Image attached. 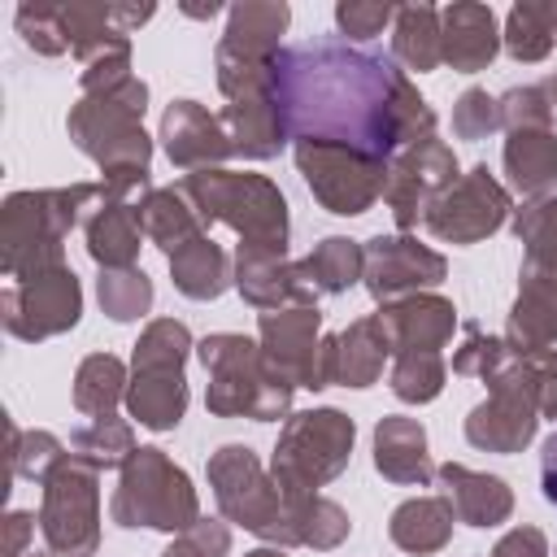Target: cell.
<instances>
[{
  "label": "cell",
  "instance_id": "obj_1",
  "mask_svg": "<svg viewBox=\"0 0 557 557\" xmlns=\"http://www.w3.org/2000/svg\"><path fill=\"white\" fill-rule=\"evenodd\" d=\"M270 100L287 139L348 148L383 165L435 135V113L396 57L348 39L278 48L270 65Z\"/></svg>",
  "mask_w": 557,
  "mask_h": 557
},
{
  "label": "cell",
  "instance_id": "obj_2",
  "mask_svg": "<svg viewBox=\"0 0 557 557\" xmlns=\"http://www.w3.org/2000/svg\"><path fill=\"white\" fill-rule=\"evenodd\" d=\"M144 100H148V87L131 74L126 83L117 87H104V91H87L74 109H70V139L104 170V191L113 200H126L131 191L148 187V157H152V144L139 126L144 117Z\"/></svg>",
  "mask_w": 557,
  "mask_h": 557
},
{
  "label": "cell",
  "instance_id": "obj_3",
  "mask_svg": "<svg viewBox=\"0 0 557 557\" xmlns=\"http://www.w3.org/2000/svg\"><path fill=\"white\" fill-rule=\"evenodd\" d=\"M178 191L196 209L200 226L226 222L239 231V257L283 261L287 252V205L283 191L261 174H231V170H196L183 174Z\"/></svg>",
  "mask_w": 557,
  "mask_h": 557
},
{
  "label": "cell",
  "instance_id": "obj_4",
  "mask_svg": "<svg viewBox=\"0 0 557 557\" xmlns=\"http://www.w3.org/2000/svg\"><path fill=\"white\" fill-rule=\"evenodd\" d=\"M100 200H113L104 183H74L57 191H17L4 200L0 218V265L4 274L30 278L61 265V239L83 218V209H96Z\"/></svg>",
  "mask_w": 557,
  "mask_h": 557
},
{
  "label": "cell",
  "instance_id": "obj_5",
  "mask_svg": "<svg viewBox=\"0 0 557 557\" xmlns=\"http://www.w3.org/2000/svg\"><path fill=\"white\" fill-rule=\"evenodd\" d=\"M200 361L209 370V409L222 418H257V422H274L287 413L292 405V383L278 379L265 357L261 344L244 339V335H209L200 344Z\"/></svg>",
  "mask_w": 557,
  "mask_h": 557
},
{
  "label": "cell",
  "instance_id": "obj_6",
  "mask_svg": "<svg viewBox=\"0 0 557 557\" xmlns=\"http://www.w3.org/2000/svg\"><path fill=\"white\" fill-rule=\"evenodd\" d=\"M348 453H352V418H344L339 409L296 413L278 435L270 474L287 496V505H296L309 500L313 487L335 479L348 466Z\"/></svg>",
  "mask_w": 557,
  "mask_h": 557
},
{
  "label": "cell",
  "instance_id": "obj_7",
  "mask_svg": "<svg viewBox=\"0 0 557 557\" xmlns=\"http://www.w3.org/2000/svg\"><path fill=\"white\" fill-rule=\"evenodd\" d=\"M113 522L152 527V531H187L191 522H200L196 492L187 474L161 448H139L122 466V483L113 492Z\"/></svg>",
  "mask_w": 557,
  "mask_h": 557
},
{
  "label": "cell",
  "instance_id": "obj_8",
  "mask_svg": "<svg viewBox=\"0 0 557 557\" xmlns=\"http://www.w3.org/2000/svg\"><path fill=\"white\" fill-rule=\"evenodd\" d=\"M209 483H213V496H218V509L248 527L252 535L261 540H274V544H296L292 540V505L287 496L278 492L274 474L261 470V461L252 457V448L244 444H226L213 453L209 461Z\"/></svg>",
  "mask_w": 557,
  "mask_h": 557
},
{
  "label": "cell",
  "instance_id": "obj_9",
  "mask_svg": "<svg viewBox=\"0 0 557 557\" xmlns=\"http://www.w3.org/2000/svg\"><path fill=\"white\" fill-rule=\"evenodd\" d=\"M540 370L544 366H531L513 352V361L492 374V396L483 405L470 409L466 418V440L474 448H487V453H518L531 435H535V422H540Z\"/></svg>",
  "mask_w": 557,
  "mask_h": 557
},
{
  "label": "cell",
  "instance_id": "obj_10",
  "mask_svg": "<svg viewBox=\"0 0 557 557\" xmlns=\"http://www.w3.org/2000/svg\"><path fill=\"white\" fill-rule=\"evenodd\" d=\"M100 492H96V466L78 461L74 453L57 466V474L44 483V509L39 527L52 557H91L100 544Z\"/></svg>",
  "mask_w": 557,
  "mask_h": 557
},
{
  "label": "cell",
  "instance_id": "obj_11",
  "mask_svg": "<svg viewBox=\"0 0 557 557\" xmlns=\"http://www.w3.org/2000/svg\"><path fill=\"white\" fill-rule=\"evenodd\" d=\"M318 305L261 313V357L292 387H331V335H318Z\"/></svg>",
  "mask_w": 557,
  "mask_h": 557
},
{
  "label": "cell",
  "instance_id": "obj_12",
  "mask_svg": "<svg viewBox=\"0 0 557 557\" xmlns=\"http://www.w3.org/2000/svg\"><path fill=\"white\" fill-rule=\"evenodd\" d=\"M296 165L309 183V191L331 209V213H366L387 183V165L370 161L348 148H326V144H296Z\"/></svg>",
  "mask_w": 557,
  "mask_h": 557
},
{
  "label": "cell",
  "instance_id": "obj_13",
  "mask_svg": "<svg viewBox=\"0 0 557 557\" xmlns=\"http://www.w3.org/2000/svg\"><path fill=\"white\" fill-rule=\"evenodd\" d=\"M0 309H4L9 335H17V339H48V335H61V331H70L78 322L83 292H78L74 270L57 265V270H44V274L9 283L4 296H0Z\"/></svg>",
  "mask_w": 557,
  "mask_h": 557
},
{
  "label": "cell",
  "instance_id": "obj_14",
  "mask_svg": "<svg viewBox=\"0 0 557 557\" xmlns=\"http://www.w3.org/2000/svg\"><path fill=\"white\" fill-rule=\"evenodd\" d=\"M457 178H461L457 174V157L435 135H426V139L409 144L405 152H396L392 165H387V183H383V200L392 205L396 226L409 231L431 209V200L444 196Z\"/></svg>",
  "mask_w": 557,
  "mask_h": 557
},
{
  "label": "cell",
  "instance_id": "obj_15",
  "mask_svg": "<svg viewBox=\"0 0 557 557\" xmlns=\"http://www.w3.org/2000/svg\"><path fill=\"white\" fill-rule=\"evenodd\" d=\"M505 213H509L505 187L487 174V165H474L444 196L431 200L422 222L431 226V235H440L448 244H479L483 235H492L505 222Z\"/></svg>",
  "mask_w": 557,
  "mask_h": 557
},
{
  "label": "cell",
  "instance_id": "obj_16",
  "mask_svg": "<svg viewBox=\"0 0 557 557\" xmlns=\"http://www.w3.org/2000/svg\"><path fill=\"white\" fill-rule=\"evenodd\" d=\"M361 278L379 305H396L405 296H418V287H435L444 278V257L409 235H379L366 244Z\"/></svg>",
  "mask_w": 557,
  "mask_h": 557
},
{
  "label": "cell",
  "instance_id": "obj_17",
  "mask_svg": "<svg viewBox=\"0 0 557 557\" xmlns=\"http://www.w3.org/2000/svg\"><path fill=\"white\" fill-rule=\"evenodd\" d=\"M505 344L531 366H557V278L522 265Z\"/></svg>",
  "mask_w": 557,
  "mask_h": 557
},
{
  "label": "cell",
  "instance_id": "obj_18",
  "mask_svg": "<svg viewBox=\"0 0 557 557\" xmlns=\"http://www.w3.org/2000/svg\"><path fill=\"white\" fill-rule=\"evenodd\" d=\"M161 139H165V157L178 165V170H209L213 161L222 157H235L231 152V139L222 131V117L200 109L196 100H174L161 117Z\"/></svg>",
  "mask_w": 557,
  "mask_h": 557
},
{
  "label": "cell",
  "instance_id": "obj_19",
  "mask_svg": "<svg viewBox=\"0 0 557 557\" xmlns=\"http://www.w3.org/2000/svg\"><path fill=\"white\" fill-rule=\"evenodd\" d=\"M379 322L387 331L392 357L400 352H440L457 326V309L440 296H405L396 305L379 309Z\"/></svg>",
  "mask_w": 557,
  "mask_h": 557
},
{
  "label": "cell",
  "instance_id": "obj_20",
  "mask_svg": "<svg viewBox=\"0 0 557 557\" xmlns=\"http://www.w3.org/2000/svg\"><path fill=\"white\" fill-rule=\"evenodd\" d=\"M440 52L461 74L483 70L496 57V13L487 4H448L440 13Z\"/></svg>",
  "mask_w": 557,
  "mask_h": 557
},
{
  "label": "cell",
  "instance_id": "obj_21",
  "mask_svg": "<svg viewBox=\"0 0 557 557\" xmlns=\"http://www.w3.org/2000/svg\"><path fill=\"white\" fill-rule=\"evenodd\" d=\"M235 283L257 309H296V305H318V287L309 283L305 265L287 261H257V257H235Z\"/></svg>",
  "mask_w": 557,
  "mask_h": 557
},
{
  "label": "cell",
  "instance_id": "obj_22",
  "mask_svg": "<svg viewBox=\"0 0 557 557\" xmlns=\"http://www.w3.org/2000/svg\"><path fill=\"white\" fill-rule=\"evenodd\" d=\"M387 357H392L387 331H383L379 313H370V318L352 322L344 335H331V383L370 387Z\"/></svg>",
  "mask_w": 557,
  "mask_h": 557
},
{
  "label": "cell",
  "instance_id": "obj_23",
  "mask_svg": "<svg viewBox=\"0 0 557 557\" xmlns=\"http://www.w3.org/2000/svg\"><path fill=\"white\" fill-rule=\"evenodd\" d=\"M435 474L444 483V500L453 505V513L461 522H470V527H496V522L509 518L513 496H509V487L496 474H474V470L453 466V461L440 466Z\"/></svg>",
  "mask_w": 557,
  "mask_h": 557
},
{
  "label": "cell",
  "instance_id": "obj_24",
  "mask_svg": "<svg viewBox=\"0 0 557 557\" xmlns=\"http://www.w3.org/2000/svg\"><path fill=\"white\" fill-rule=\"evenodd\" d=\"M139 209L131 200H100L87 218V252L100 270H131L139 252Z\"/></svg>",
  "mask_w": 557,
  "mask_h": 557
},
{
  "label": "cell",
  "instance_id": "obj_25",
  "mask_svg": "<svg viewBox=\"0 0 557 557\" xmlns=\"http://www.w3.org/2000/svg\"><path fill=\"white\" fill-rule=\"evenodd\" d=\"M126 409L139 426L152 431H170L178 426L183 409H187V379L178 366H157V370H135V379L126 383Z\"/></svg>",
  "mask_w": 557,
  "mask_h": 557
},
{
  "label": "cell",
  "instance_id": "obj_26",
  "mask_svg": "<svg viewBox=\"0 0 557 557\" xmlns=\"http://www.w3.org/2000/svg\"><path fill=\"white\" fill-rule=\"evenodd\" d=\"M374 466L392 483H418L422 487L435 474L431 457H426L422 422H413V418H383L374 426Z\"/></svg>",
  "mask_w": 557,
  "mask_h": 557
},
{
  "label": "cell",
  "instance_id": "obj_27",
  "mask_svg": "<svg viewBox=\"0 0 557 557\" xmlns=\"http://www.w3.org/2000/svg\"><path fill=\"white\" fill-rule=\"evenodd\" d=\"M218 117H222V131H226L235 157L265 161V157H274V152L283 148V139H287L283 126H278V113H274L270 91H261V96H239V100H231Z\"/></svg>",
  "mask_w": 557,
  "mask_h": 557
},
{
  "label": "cell",
  "instance_id": "obj_28",
  "mask_svg": "<svg viewBox=\"0 0 557 557\" xmlns=\"http://www.w3.org/2000/svg\"><path fill=\"white\" fill-rule=\"evenodd\" d=\"M505 170L522 196H544L557 183V139L548 126H522L505 139Z\"/></svg>",
  "mask_w": 557,
  "mask_h": 557
},
{
  "label": "cell",
  "instance_id": "obj_29",
  "mask_svg": "<svg viewBox=\"0 0 557 557\" xmlns=\"http://www.w3.org/2000/svg\"><path fill=\"white\" fill-rule=\"evenodd\" d=\"M283 26H287V4H235L218 48L252 61H274Z\"/></svg>",
  "mask_w": 557,
  "mask_h": 557
},
{
  "label": "cell",
  "instance_id": "obj_30",
  "mask_svg": "<svg viewBox=\"0 0 557 557\" xmlns=\"http://www.w3.org/2000/svg\"><path fill=\"white\" fill-rule=\"evenodd\" d=\"M170 274H174V287L191 300H213L226 292L231 283V261L226 252L209 239V235H196L187 239L178 252H170Z\"/></svg>",
  "mask_w": 557,
  "mask_h": 557
},
{
  "label": "cell",
  "instance_id": "obj_31",
  "mask_svg": "<svg viewBox=\"0 0 557 557\" xmlns=\"http://www.w3.org/2000/svg\"><path fill=\"white\" fill-rule=\"evenodd\" d=\"M453 505L444 496H418V500H405L396 513H392V540L396 548L405 553H435L448 544L453 535Z\"/></svg>",
  "mask_w": 557,
  "mask_h": 557
},
{
  "label": "cell",
  "instance_id": "obj_32",
  "mask_svg": "<svg viewBox=\"0 0 557 557\" xmlns=\"http://www.w3.org/2000/svg\"><path fill=\"white\" fill-rule=\"evenodd\" d=\"M135 209H139V226H144V235H148L152 244H161V248H165V257H170V252H178L187 239L205 235V226H200L196 209L187 205V196H183L178 187L148 191Z\"/></svg>",
  "mask_w": 557,
  "mask_h": 557
},
{
  "label": "cell",
  "instance_id": "obj_33",
  "mask_svg": "<svg viewBox=\"0 0 557 557\" xmlns=\"http://www.w3.org/2000/svg\"><path fill=\"white\" fill-rule=\"evenodd\" d=\"M392 57L418 74L435 70L444 61L440 52V9L431 4H405L392 17Z\"/></svg>",
  "mask_w": 557,
  "mask_h": 557
},
{
  "label": "cell",
  "instance_id": "obj_34",
  "mask_svg": "<svg viewBox=\"0 0 557 557\" xmlns=\"http://www.w3.org/2000/svg\"><path fill=\"white\" fill-rule=\"evenodd\" d=\"M300 265H305L309 283H313L318 292L335 296V292H348V287L366 274V248L352 244V239H344V235H331V239H322Z\"/></svg>",
  "mask_w": 557,
  "mask_h": 557
},
{
  "label": "cell",
  "instance_id": "obj_35",
  "mask_svg": "<svg viewBox=\"0 0 557 557\" xmlns=\"http://www.w3.org/2000/svg\"><path fill=\"white\" fill-rule=\"evenodd\" d=\"M557 44V4H513L505 17V48L513 61H544Z\"/></svg>",
  "mask_w": 557,
  "mask_h": 557
},
{
  "label": "cell",
  "instance_id": "obj_36",
  "mask_svg": "<svg viewBox=\"0 0 557 557\" xmlns=\"http://www.w3.org/2000/svg\"><path fill=\"white\" fill-rule=\"evenodd\" d=\"M122 396H126V370H122L117 357L96 352V357H87L78 366V379H74V405H78V413L104 418V413H113V405Z\"/></svg>",
  "mask_w": 557,
  "mask_h": 557
},
{
  "label": "cell",
  "instance_id": "obj_37",
  "mask_svg": "<svg viewBox=\"0 0 557 557\" xmlns=\"http://www.w3.org/2000/svg\"><path fill=\"white\" fill-rule=\"evenodd\" d=\"M70 448H74V457H78V461H87V466H96V470L126 466V461L139 453V448H135L131 426H126L122 418H113V413L91 418L83 431H74V435H70Z\"/></svg>",
  "mask_w": 557,
  "mask_h": 557
},
{
  "label": "cell",
  "instance_id": "obj_38",
  "mask_svg": "<svg viewBox=\"0 0 557 557\" xmlns=\"http://www.w3.org/2000/svg\"><path fill=\"white\" fill-rule=\"evenodd\" d=\"M513 231L527 244V261L522 265L557 278V196H540L535 205H527L513 218Z\"/></svg>",
  "mask_w": 557,
  "mask_h": 557
},
{
  "label": "cell",
  "instance_id": "obj_39",
  "mask_svg": "<svg viewBox=\"0 0 557 557\" xmlns=\"http://www.w3.org/2000/svg\"><path fill=\"white\" fill-rule=\"evenodd\" d=\"M348 535V513L322 496L296 500L292 505V540L296 544H313V548H335Z\"/></svg>",
  "mask_w": 557,
  "mask_h": 557
},
{
  "label": "cell",
  "instance_id": "obj_40",
  "mask_svg": "<svg viewBox=\"0 0 557 557\" xmlns=\"http://www.w3.org/2000/svg\"><path fill=\"white\" fill-rule=\"evenodd\" d=\"M100 305L113 322H131L139 313H148L152 305V283L144 270H100Z\"/></svg>",
  "mask_w": 557,
  "mask_h": 557
},
{
  "label": "cell",
  "instance_id": "obj_41",
  "mask_svg": "<svg viewBox=\"0 0 557 557\" xmlns=\"http://www.w3.org/2000/svg\"><path fill=\"white\" fill-rule=\"evenodd\" d=\"M444 387V361L440 352H400L392 366V392L409 405L435 400Z\"/></svg>",
  "mask_w": 557,
  "mask_h": 557
},
{
  "label": "cell",
  "instance_id": "obj_42",
  "mask_svg": "<svg viewBox=\"0 0 557 557\" xmlns=\"http://www.w3.org/2000/svg\"><path fill=\"white\" fill-rule=\"evenodd\" d=\"M187 348H191L187 326L174 322V318H161V322H152L139 335V344H135V370H157V366H178L183 370Z\"/></svg>",
  "mask_w": 557,
  "mask_h": 557
},
{
  "label": "cell",
  "instance_id": "obj_43",
  "mask_svg": "<svg viewBox=\"0 0 557 557\" xmlns=\"http://www.w3.org/2000/svg\"><path fill=\"white\" fill-rule=\"evenodd\" d=\"M17 35L26 39V48L57 57L70 48L65 39V22H61V4H22L17 9Z\"/></svg>",
  "mask_w": 557,
  "mask_h": 557
},
{
  "label": "cell",
  "instance_id": "obj_44",
  "mask_svg": "<svg viewBox=\"0 0 557 557\" xmlns=\"http://www.w3.org/2000/svg\"><path fill=\"white\" fill-rule=\"evenodd\" d=\"M509 361H513V348H509L505 339L483 335V331L470 322V326H466V344H461V348H457V357H453V370H457V374L492 379V374H500Z\"/></svg>",
  "mask_w": 557,
  "mask_h": 557
},
{
  "label": "cell",
  "instance_id": "obj_45",
  "mask_svg": "<svg viewBox=\"0 0 557 557\" xmlns=\"http://www.w3.org/2000/svg\"><path fill=\"white\" fill-rule=\"evenodd\" d=\"M9 453H13V470L26 474V479H35V483H48L57 474V466L65 461L57 435H48V431H30V435H17L13 431V448Z\"/></svg>",
  "mask_w": 557,
  "mask_h": 557
},
{
  "label": "cell",
  "instance_id": "obj_46",
  "mask_svg": "<svg viewBox=\"0 0 557 557\" xmlns=\"http://www.w3.org/2000/svg\"><path fill=\"white\" fill-rule=\"evenodd\" d=\"M496 126H500V100H492L483 87L461 91V100H457V109H453V131H457L461 139H483V135L496 131Z\"/></svg>",
  "mask_w": 557,
  "mask_h": 557
},
{
  "label": "cell",
  "instance_id": "obj_47",
  "mask_svg": "<svg viewBox=\"0 0 557 557\" xmlns=\"http://www.w3.org/2000/svg\"><path fill=\"white\" fill-rule=\"evenodd\" d=\"M396 17L392 4H361V0H339L335 4V22L344 30L348 44H361V39H374L383 35V26Z\"/></svg>",
  "mask_w": 557,
  "mask_h": 557
},
{
  "label": "cell",
  "instance_id": "obj_48",
  "mask_svg": "<svg viewBox=\"0 0 557 557\" xmlns=\"http://www.w3.org/2000/svg\"><path fill=\"white\" fill-rule=\"evenodd\" d=\"M500 122H505L509 131H522V126H553L544 87H513V91H505V96H500Z\"/></svg>",
  "mask_w": 557,
  "mask_h": 557
},
{
  "label": "cell",
  "instance_id": "obj_49",
  "mask_svg": "<svg viewBox=\"0 0 557 557\" xmlns=\"http://www.w3.org/2000/svg\"><path fill=\"white\" fill-rule=\"evenodd\" d=\"M226 544H231V531L222 522H213V518H200L161 557H226Z\"/></svg>",
  "mask_w": 557,
  "mask_h": 557
},
{
  "label": "cell",
  "instance_id": "obj_50",
  "mask_svg": "<svg viewBox=\"0 0 557 557\" xmlns=\"http://www.w3.org/2000/svg\"><path fill=\"white\" fill-rule=\"evenodd\" d=\"M492 557H548L544 531L540 527H513L509 535H500V544L492 548Z\"/></svg>",
  "mask_w": 557,
  "mask_h": 557
},
{
  "label": "cell",
  "instance_id": "obj_51",
  "mask_svg": "<svg viewBox=\"0 0 557 557\" xmlns=\"http://www.w3.org/2000/svg\"><path fill=\"white\" fill-rule=\"evenodd\" d=\"M9 535H4V557H26L22 548H26V535L35 531V518L30 513H9Z\"/></svg>",
  "mask_w": 557,
  "mask_h": 557
},
{
  "label": "cell",
  "instance_id": "obj_52",
  "mask_svg": "<svg viewBox=\"0 0 557 557\" xmlns=\"http://www.w3.org/2000/svg\"><path fill=\"white\" fill-rule=\"evenodd\" d=\"M540 479H544V496H548V505H557V431L544 440V453H540Z\"/></svg>",
  "mask_w": 557,
  "mask_h": 557
},
{
  "label": "cell",
  "instance_id": "obj_53",
  "mask_svg": "<svg viewBox=\"0 0 557 557\" xmlns=\"http://www.w3.org/2000/svg\"><path fill=\"white\" fill-rule=\"evenodd\" d=\"M540 413L557 422V366L540 370Z\"/></svg>",
  "mask_w": 557,
  "mask_h": 557
},
{
  "label": "cell",
  "instance_id": "obj_54",
  "mask_svg": "<svg viewBox=\"0 0 557 557\" xmlns=\"http://www.w3.org/2000/svg\"><path fill=\"white\" fill-rule=\"evenodd\" d=\"M540 87H544V96H548V113H553V122H557V74H553V78H544Z\"/></svg>",
  "mask_w": 557,
  "mask_h": 557
},
{
  "label": "cell",
  "instance_id": "obj_55",
  "mask_svg": "<svg viewBox=\"0 0 557 557\" xmlns=\"http://www.w3.org/2000/svg\"><path fill=\"white\" fill-rule=\"evenodd\" d=\"M248 557H283L278 548H257V553H248Z\"/></svg>",
  "mask_w": 557,
  "mask_h": 557
}]
</instances>
